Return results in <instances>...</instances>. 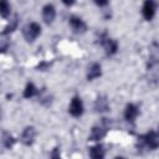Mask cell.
Listing matches in <instances>:
<instances>
[{
    "mask_svg": "<svg viewBox=\"0 0 159 159\" xmlns=\"http://www.w3.org/2000/svg\"><path fill=\"white\" fill-rule=\"evenodd\" d=\"M114 159H125V158H123V157H116Z\"/></svg>",
    "mask_w": 159,
    "mask_h": 159,
    "instance_id": "22",
    "label": "cell"
},
{
    "mask_svg": "<svg viewBox=\"0 0 159 159\" xmlns=\"http://www.w3.org/2000/svg\"><path fill=\"white\" fill-rule=\"evenodd\" d=\"M55 17H56V9H55V6L52 4H46L42 7V20L47 25H50V24H52Z\"/></svg>",
    "mask_w": 159,
    "mask_h": 159,
    "instance_id": "5",
    "label": "cell"
},
{
    "mask_svg": "<svg viewBox=\"0 0 159 159\" xmlns=\"http://www.w3.org/2000/svg\"><path fill=\"white\" fill-rule=\"evenodd\" d=\"M139 142H140L142 145H145L147 148H149L152 150L159 148V138H158L157 133L153 132V130L148 132L144 135H140L139 137Z\"/></svg>",
    "mask_w": 159,
    "mask_h": 159,
    "instance_id": "2",
    "label": "cell"
},
{
    "mask_svg": "<svg viewBox=\"0 0 159 159\" xmlns=\"http://www.w3.org/2000/svg\"><path fill=\"white\" fill-rule=\"evenodd\" d=\"M150 56H149V62H148V70L155 67L157 65H159V45L157 42L152 43L150 46Z\"/></svg>",
    "mask_w": 159,
    "mask_h": 159,
    "instance_id": "6",
    "label": "cell"
},
{
    "mask_svg": "<svg viewBox=\"0 0 159 159\" xmlns=\"http://www.w3.org/2000/svg\"><path fill=\"white\" fill-rule=\"evenodd\" d=\"M6 46H7V42H6V39H4V35H2V40H1V51L2 52L6 50Z\"/></svg>",
    "mask_w": 159,
    "mask_h": 159,
    "instance_id": "20",
    "label": "cell"
},
{
    "mask_svg": "<svg viewBox=\"0 0 159 159\" xmlns=\"http://www.w3.org/2000/svg\"><path fill=\"white\" fill-rule=\"evenodd\" d=\"M0 14H1L2 17H7V15L10 14V5L7 4V1H2V2H1Z\"/></svg>",
    "mask_w": 159,
    "mask_h": 159,
    "instance_id": "18",
    "label": "cell"
},
{
    "mask_svg": "<svg viewBox=\"0 0 159 159\" xmlns=\"http://www.w3.org/2000/svg\"><path fill=\"white\" fill-rule=\"evenodd\" d=\"M107 134V127L106 125H94L91 130V134L88 137L89 140H99Z\"/></svg>",
    "mask_w": 159,
    "mask_h": 159,
    "instance_id": "10",
    "label": "cell"
},
{
    "mask_svg": "<svg viewBox=\"0 0 159 159\" xmlns=\"http://www.w3.org/2000/svg\"><path fill=\"white\" fill-rule=\"evenodd\" d=\"M51 159H61L58 148H53V150H52V153H51Z\"/></svg>",
    "mask_w": 159,
    "mask_h": 159,
    "instance_id": "19",
    "label": "cell"
},
{
    "mask_svg": "<svg viewBox=\"0 0 159 159\" xmlns=\"http://www.w3.org/2000/svg\"><path fill=\"white\" fill-rule=\"evenodd\" d=\"M17 24H19V16H17V14H15V15L10 19L9 24L5 26V29H4V31H2V35H7V34L12 32V31L17 27Z\"/></svg>",
    "mask_w": 159,
    "mask_h": 159,
    "instance_id": "16",
    "label": "cell"
},
{
    "mask_svg": "<svg viewBox=\"0 0 159 159\" xmlns=\"http://www.w3.org/2000/svg\"><path fill=\"white\" fill-rule=\"evenodd\" d=\"M40 34H41V26L37 22H30L22 30V35L27 42H32Z\"/></svg>",
    "mask_w": 159,
    "mask_h": 159,
    "instance_id": "1",
    "label": "cell"
},
{
    "mask_svg": "<svg viewBox=\"0 0 159 159\" xmlns=\"http://www.w3.org/2000/svg\"><path fill=\"white\" fill-rule=\"evenodd\" d=\"M37 93H39V91H37V88L35 87V84L31 83V82H29V83L26 84L25 89H24V97H25V98H31V97L36 96Z\"/></svg>",
    "mask_w": 159,
    "mask_h": 159,
    "instance_id": "17",
    "label": "cell"
},
{
    "mask_svg": "<svg viewBox=\"0 0 159 159\" xmlns=\"http://www.w3.org/2000/svg\"><path fill=\"white\" fill-rule=\"evenodd\" d=\"M35 135H36V130L34 127H26L21 134V142L25 145H31L35 140Z\"/></svg>",
    "mask_w": 159,
    "mask_h": 159,
    "instance_id": "9",
    "label": "cell"
},
{
    "mask_svg": "<svg viewBox=\"0 0 159 159\" xmlns=\"http://www.w3.org/2000/svg\"><path fill=\"white\" fill-rule=\"evenodd\" d=\"M1 143H2V145L6 149H11L14 147V144H15V139H14V137L10 133H7L6 130H4L2 132V135H1Z\"/></svg>",
    "mask_w": 159,
    "mask_h": 159,
    "instance_id": "15",
    "label": "cell"
},
{
    "mask_svg": "<svg viewBox=\"0 0 159 159\" xmlns=\"http://www.w3.org/2000/svg\"><path fill=\"white\" fill-rule=\"evenodd\" d=\"M102 75V68H101V65L99 63H93L89 70H88V73H87V80L88 81H92L97 77H99Z\"/></svg>",
    "mask_w": 159,
    "mask_h": 159,
    "instance_id": "14",
    "label": "cell"
},
{
    "mask_svg": "<svg viewBox=\"0 0 159 159\" xmlns=\"http://www.w3.org/2000/svg\"><path fill=\"white\" fill-rule=\"evenodd\" d=\"M104 149L101 144H96L89 148V157L91 159H104Z\"/></svg>",
    "mask_w": 159,
    "mask_h": 159,
    "instance_id": "12",
    "label": "cell"
},
{
    "mask_svg": "<svg viewBox=\"0 0 159 159\" xmlns=\"http://www.w3.org/2000/svg\"><path fill=\"white\" fill-rule=\"evenodd\" d=\"M94 4L98 5V6H107L108 5V1H96Z\"/></svg>",
    "mask_w": 159,
    "mask_h": 159,
    "instance_id": "21",
    "label": "cell"
},
{
    "mask_svg": "<svg viewBox=\"0 0 159 159\" xmlns=\"http://www.w3.org/2000/svg\"><path fill=\"white\" fill-rule=\"evenodd\" d=\"M101 45L104 47V51L107 53V56H112L117 52L118 50V43L116 40L109 39L106 36V34H103V36L101 37Z\"/></svg>",
    "mask_w": 159,
    "mask_h": 159,
    "instance_id": "3",
    "label": "cell"
},
{
    "mask_svg": "<svg viewBox=\"0 0 159 159\" xmlns=\"http://www.w3.org/2000/svg\"><path fill=\"white\" fill-rule=\"evenodd\" d=\"M70 26L77 34H82L87 30V25L84 24V21L81 17H77V16H71L70 17Z\"/></svg>",
    "mask_w": 159,
    "mask_h": 159,
    "instance_id": "7",
    "label": "cell"
},
{
    "mask_svg": "<svg viewBox=\"0 0 159 159\" xmlns=\"http://www.w3.org/2000/svg\"><path fill=\"white\" fill-rule=\"evenodd\" d=\"M142 15L147 21H150L155 15V4L153 1H145L142 7Z\"/></svg>",
    "mask_w": 159,
    "mask_h": 159,
    "instance_id": "8",
    "label": "cell"
},
{
    "mask_svg": "<svg viewBox=\"0 0 159 159\" xmlns=\"http://www.w3.org/2000/svg\"><path fill=\"white\" fill-rule=\"evenodd\" d=\"M94 109L97 112H107L109 109V106H108V101L104 96H99L96 102H94Z\"/></svg>",
    "mask_w": 159,
    "mask_h": 159,
    "instance_id": "13",
    "label": "cell"
},
{
    "mask_svg": "<svg viewBox=\"0 0 159 159\" xmlns=\"http://www.w3.org/2000/svg\"><path fill=\"white\" fill-rule=\"evenodd\" d=\"M139 111H138V107L133 103H128L125 106V109H124V118L128 120V122H134V119L137 118Z\"/></svg>",
    "mask_w": 159,
    "mask_h": 159,
    "instance_id": "11",
    "label": "cell"
},
{
    "mask_svg": "<svg viewBox=\"0 0 159 159\" xmlns=\"http://www.w3.org/2000/svg\"><path fill=\"white\" fill-rule=\"evenodd\" d=\"M68 112L72 117H80L83 113V103L81 101V98L78 96H75L70 103L68 107Z\"/></svg>",
    "mask_w": 159,
    "mask_h": 159,
    "instance_id": "4",
    "label": "cell"
}]
</instances>
